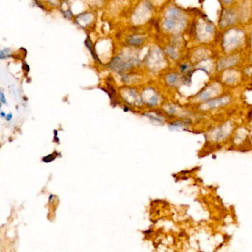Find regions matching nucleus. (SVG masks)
Returning <instances> with one entry per match:
<instances>
[{
  "instance_id": "nucleus-1",
  "label": "nucleus",
  "mask_w": 252,
  "mask_h": 252,
  "mask_svg": "<svg viewBox=\"0 0 252 252\" xmlns=\"http://www.w3.org/2000/svg\"><path fill=\"white\" fill-rule=\"evenodd\" d=\"M137 62H139L138 59L132 56L118 55L112 58L108 67L115 73L124 74V73L133 68L137 65Z\"/></svg>"
},
{
  "instance_id": "nucleus-2",
  "label": "nucleus",
  "mask_w": 252,
  "mask_h": 252,
  "mask_svg": "<svg viewBox=\"0 0 252 252\" xmlns=\"http://www.w3.org/2000/svg\"><path fill=\"white\" fill-rule=\"evenodd\" d=\"M94 16L90 12H84V13H79L76 16V24H79L83 28H85L87 26H90L93 22Z\"/></svg>"
},
{
  "instance_id": "nucleus-3",
  "label": "nucleus",
  "mask_w": 252,
  "mask_h": 252,
  "mask_svg": "<svg viewBox=\"0 0 252 252\" xmlns=\"http://www.w3.org/2000/svg\"><path fill=\"white\" fill-rule=\"evenodd\" d=\"M125 42H126V45L130 46V47L138 48L144 44L145 39L143 36L134 33V34H130L126 36Z\"/></svg>"
},
{
  "instance_id": "nucleus-4",
  "label": "nucleus",
  "mask_w": 252,
  "mask_h": 252,
  "mask_svg": "<svg viewBox=\"0 0 252 252\" xmlns=\"http://www.w3.org/2000/svg\"><path fill=\"white\" fill-rule=\"evenodd\" d=\"M84 45L86 46V47L87 48V50H89V52L90 53V55L93 58V60L96 62H98V63L101 64V61L100 60V59L98 56L97 53H96V47H95L94 45H93V42L91 39L90 35H87L86 39L84 41Z\"/></svg>"
},
{
  "instance_id": "nucleus-5",
  "label": "nucleus",
  "mask_w": 252,
  "mask_h": 252,
  "mask_svg": "<svg viewBox=\"0 0 252 252\" xmlns=\"http://www.w3.org/2000/svg\"><path fill=\"white\" fill-rule=\"evenodd\" d=\"M11 49L9 48V47L1 49V50H0V59H1V60H4V59H8V58H10V56H11Z\"/></svg>"
},
{
  "instance_id": "nucleus-6",
  "label": "nucleus",
  "mask_w": 252,
  "mask_h": 252,
  "mask_svg": "<svg viewBox=\"0 0 252 252\" xmlns=\"http://www.w3.org/2000/svg\"><path fill=\"white\" fill-rule=\"evenodd\" d=\"M177 80H178V77H177L176 75L175 74L169 75L167 78L168 82H169V84H174L176 83Z\"/></svg>"
},
{
  "instance_id": "nucleus-7",
  "label": "nucleus",
  "mask_w": 252,
  "mask_h": 252,
  "mask_svg": "<svg viewBox=\"0 0 252 252\" xmlns=\"http://www.w3.org/2000/svg\"><path fill=\"white\" fill-rule=\"evenodd\" d=\"M0 101H1V103L7 104L5 96H4V94L3 93L2 91H1V93H0Z\"/></svg>"
},
{
  "instance_id": "nucleus-8",
  "label": "nucleus",
  "mask_w": 252,
  "mask_h": 252,
  "mask_svg": "<svg viewBox=\"0 0 252 252\" xmlns=\"http://www.w3.org/2000/svg\"><path fill=\"white\" fill-rule=\"evenodd\" d=\"M12 118H13V115H12L11 113H10L8 115H6V120H7V121H10V119H11Z\"/></svg>"
},
{
  "instance_id": "nucleus-9",
  "label": "nucleus",
  "mask_w": 252,
  "mask_h": 252,
  "mask_svg": "<svg viewBox=\"0 0 252 252\" xmlns=\"http://www.w3.org/2000/svg\"><path fill=\"white\" fill-rule=\"evenodd\" d=\"M186 69H187V66L186 65H182V66L181 67V71H184V70H186Z\"/></svg>"
},
{
  "instance_id": "nucleus-10",
  "label": "nucleus",
  "mask_w": 252,
  "mask_h": 252,
  "mask_svg": "<svg viewBox=\"0 0 252 252\" xmlns=\"http://www.w3.org/2000/svg\"><path fill=\"white\" fill-rule=\"evenodd\" d=\"M1 117H4V116H6V115L4 114L3 112H1Z\"/></svg>"
}]
</instances>
